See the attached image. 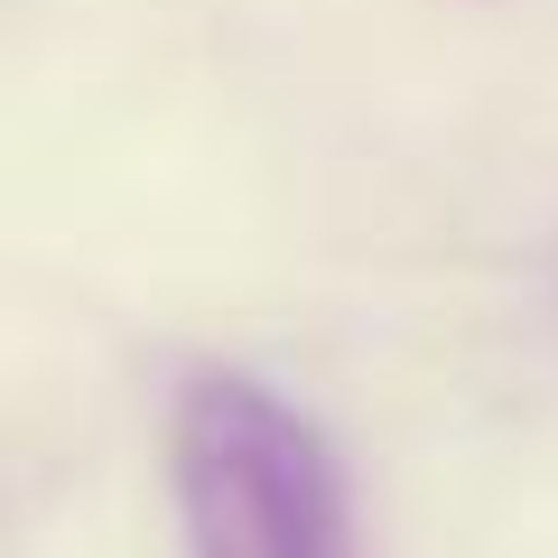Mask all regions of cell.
I'll return each instance as SVG.
<instances>
[{"label": "cell", "instance_id": "cell-1", "mask_svg": "<svg viewBox=\"0 0 558 558\" xmlns=\"http://www.w3.org/2000/svg\"><path fill=\"white\" fill-rule=\"evenodd\" d=\"M186 558H354V484L299 400L252 373H196L168 418Z\"/></svg>", "mask_w": 558, "mask_h": 558}]
</instances>
